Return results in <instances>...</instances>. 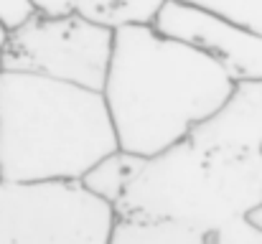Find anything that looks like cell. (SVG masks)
I'll list each match as a JSON object with an SVG mask.
<instances>
[{"label": "cell", "instance_id": "1", "mask_svg": "<svg viewBox=\"0 0 262 244\" xmlns=\"http://www.w3.org/2000/svg\"><path fill=\"white\" fill-rule=\"evenodd\" d=\"M232 86L216 61L158 33L150 23L115 28L102 99L117 150L150 158L186 140Z\"/></svg>", "mask_w": 262, "mask_h": 244}, {"label": "cell", "instance_id": "2", "mask_svg": "<svg viewBox=\"0 0 262 244\" xmlns=\"http://www.w3.org/2000/svg\"><path fill=\"white\" fill-rule=\"evenodd\" d=\"M115 150L102 92L0 72L3 181H82Z\"/></svg>", "mask_w": 262, "mask_h": 244}, {"label": "cell", "instance_id": "3", "mask_svg": "<svg viewBox=\"0 0 262 244\" xmlns=\"http://www.w3.org/2000/svg\"><path fill=\"white\" fill-rule=\"evenodd\" d=\"M260 206L262 156H214L186 138L140 158L112 209L115 216L163 219L214 234L237 219H250Z\"/></svg>", "mask_w": 262, "mask_h": 244}, {"label": "cell", "instance_id": "4", "mask_svg": "<svg viewBox=\"0 0 262 244\" xmlns=\"http://www.w3.org/2000/svg\"><path fill=\"white\" fill-rule=\"evenodd\" d=\"M115 209L79 181H3L0 244H104Z\"/></svg>", "mask_w": 262, "mask_h": 244}, {"label": "cell", "instance_id": "5", "mask_svg": "<svg viewBox=\"0 0 262 244\" xmlns=\"http://www.w3.org/2000/svg\"><path fill=\"white\" fill-rule=\"evenodd\" d=\"M115 28L77 13H33L8 31L3 72H23L102 92L112 56Z\"/></svg>", "mask_w": 262, "mask_h": 244}, {"label": "cell", "instance_id": "6", "mask_svg": "<svg viewBox=\"0 0 262 244\" xmlns=\"http://www.w3.org/2000/svg\"><path fill=\"white\" fill-rule=\"evenodd\" d=\"M150 26L216 61L232 81L262 79V38L204 8L186 0H163Z\"/></svg>", "mask_w": 262, "mask_h": 244}, {"label": "cell", "instance_id": "7", "mask_svg": "<svg viewBox=\"0 0 262 244\" xmlns=\"http://www.w3.org/2000/svg\"><path fill=\"white\" fill-rule=\"evenodd\" d=\"M188 140L214 156H262V79L234 81L227 99L193 127Z\"/></svg>", "mask_w": 262, "mask_h": 244}, {"label": "cell", "instance_id": "8", "mask_svg": "<svg viewBox=\"0 0 262 244\" xmlns=\"http://www.w3.org/2000/svg\"><path fill=\"white\" fill-rule=\"evenodd\" d=\"M38 13H77L89 20L120 28L127 23H150L163 0H31Z\"/></svg>", "mask_w": 262, "mask_h": 244}, {"label": "cell", "instance_id": "9", "mask_svg": "<svg viewBox=\"0 0 262 244\" xmlns=\"http://www.w3.org/2000/svg\"><path fill=\"white\" fill-rule=\"evenodd\" d=\"M104 244H209V234L163 219L115 216Z\"/></svg>", "mask_w": 262, "mask_h": 244}, {"label": "cell", "instance_id": "10", "mask_svg": "<svg viewBox=\"0 0 262 244\" xmlns=\"http://www.w3.org/2000/svg\"><path fill=\"white\" fill-rule=\"evenodd\" d=\"M138 163H140V156H133V153H125V150H115V153H110L107 158H102L97 163L79 183L87 188L89 193L102 198L104 204L115 206L117 198L122 196L125 186L130 183Z\"/></svg>", "mask_w": 262, "mask_h": 244}, {"label": "cell", "instance_id": "11", "mask_svg": "<svg viewBox=\"0 0 262 244\" xmlns=\"http://www.w3.org/2000/svg\"><path fill=\"white\" fill-rule=\"evenodd\" d=\"M262 38V0H186Z\"/></svg>", "mask_w": 262, "mask_h": 244}, {"label": "cell", "instance_id": "12", "mask_svg": "<svg viewBox=\"0 0 262 244\" xmlns=\"http://www.w3.org/2000/svg\"><path fill=\"white\" fill-rule=\"evenodd\" d=\"M209 244H262V227L252 219H237L209 234Z\"/></svg>", "mask_w": 262, "mask_h": 244}, {"label": "cell", "instance_id": "13", "mask_svg": "<svg viewBox=\"0 0 262 244\" xmlns=\"http://www.w3.org/2000/svg\"><path fill=\"white\" fill-rule=\"evenodd\" d=\"M33 13H36V5L31 0H0V26L5 31L23 26Z\"/></svg>", "mask_w": 262, "mask_h": 244}, {"label": "cell", "instance_id": "14", "mask_svg": "<svg viewBox=\"0 0 262 244\" xmlns=\"http://www.w3.org/2000/svg\"><path fill=\"white\" fill-rule=\"evenodd\" d=\"M5 41H8V31L0 26V72H3V49H5Z\"/></svg>", "mask_w": 262, "mask_h": 244}, {"label": "cell", "instance_id": "15", "mask_svg": "<svg viewBox=\"0 0 262 244\" xmlns=\"http://www.w3.org/2000/svg\"><path fill=\"white\" fill-rule=\"evenodd\" d=\"M250 219H252V221H255L257 227H262V206L257 209V211H255V214H252V216H250Z\"/></svg>", "mask_w": 262, "mask_h": 244}]
</instances>
